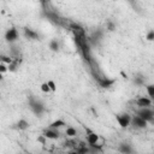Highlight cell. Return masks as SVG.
<instances>
[{"label": "cell", "instance_id": "30bf717a", "mask_svg": "<svg viewBox=\"0 0 154 154\" xmlns=\"http://www.w3.org/2000/svg\"><path fill=\"white\" fill-rule=\"evenodd\" d=\"M119 152L122 154H131L132 153V148L129 143H120L119 144Z\"/></svg>", "mask_w": 154, "mask_h": 154}, {"label": "cell", "instance_id": "7402d4cb", "mask_svg": "<svg viewBox=\"0 0 154 154\" xmlns=\"http://www.w3.org/2000/svg\"><path fill=\"white\" fill-rule=\"evenodd\" d=\"M6 71H7L6 65H5L4 63H1V64H0V72H1V73H4V72H6Z\"/></svg>", "mask_w": 154, "mask_h": 154}, {"label": "cell", "instance_id": "6da1fadb", "mask_svg": "<svg viewBox=\"0 0 154 154\" xmlns=\"http://www.w3.org/2000/svg\"><path fill=\"white\" fill-rule=\"evenodd\" d=\"M137 116H140L142 119H144L147 123H154V111L150 109L149 107L146 108H140L137 112Z\"/></svg>", "mask_w": 154, "mask_h": 154}, {"label": "cell", "instance_id": "9a60e30c", "mask_svg": "<svg viewBox=\"0 0 154 154\" xmlns=\"http://www.w3.org/2000/svg\"><path fill=\"white\" fill-rule=\"evenodd\" d=\"M49 48H51L53 52H57V51L59 49V43H58V41H57V40H52V41L49 42Z\"/></svg>", "mask_w": 154, "mask_h": 154}, {"label": "cell", "instance_id": "9c48e42d", "mask_svg": "<svg viewBox=\"0 0 154 154\" xmlns=\"http://www.w3.org/2000/svg\"><path fill=\"white\" fill-rule=\"evenodd\" d=\"M87 132H88V135H87V142H88V144L89 146L96 144L97 141H99V136L95 132H91L90 130H87Z\"/></svg>", "mask_w": 154, "mask_h": 154}, {"label": "cell", "instance_id": "ba28073f", "mask_svg": "<svg viewBox=\"0 0 154 154\" xmlns=\"http://www.w3.org/2000/svg\"><path fill=\"white\" fill-rule=\"evenodd\" d=\"M95 78H96V81L99 82L100 87H101V88H105V89L112 87L113 83H114V79H109V78H100V77H95Z\"/></svg>", "mask_w": 154, "mask_h": 154}, {"label": "cell", "instance_id": "ac0fdd59", "mask_svg": "<svg viewBox=\"0 0 154 154\" xmlns=\"http://www.w3.org/2000/svg\"><path fill=\"white\" fill-rule=\"evenodd\" d=\"M146 38H147V41H154V30H153V29L147 32Z\"/></svg>", "mask_w": 154, "mask_h": 154}, {"label": "cell", "instance_id": "d4e9b609", "mask_svg": "<svg viewBox=\"0 0 154 154\" xmlns=\"http://www.w3.org/2000/svg\"><path fill=\"white\" fill-rule=\"evenodd\" d=\"M108 30H109V31H112V30H114V25H113L112 23H109V24H108Z\"/></svg>", "mask_w": 154, "mask_h": 154}, {"label": "cell", "instance_id": "4fadbf2b", "mask_svg": "<svg viewBox=\"0 0 154 154\" xmlns=\"http://www.w3.org/2000/svg\"><path fill=\"white\" fill-rule=\"evenodd\" d=\"M17 128L19 130H26L29 128V123L25 120V119H19L18 123H17Z\"/></svg>", "mask_w": 154, "mask_h": 154}, {"label": "cell", "instance_id": "277c9868", "mask_svg": "<svg viewBox=\"0 0 154 154\" xmlns=\"http://www.w3.org/2000/svg\"><path fill=\"white\" fill-rule=\"evenodd\" d=\"M131 123H132V125L135 126V128H138V129H144L146 126H147V122L144 120V119H142L140 116H134L132 118H131Z\"/></svg>", "mask_w": 154, "mask_h": 154}, {"label": "cell", "instance_id": "d6986e66", "mask_svg": "<svg viewBox=\"0 0 154 154\" xmlns=\"http://www.w3.org/2000/svg\"><path fill=\"white\" fill-rule=\"evenodd\" d=\"M40 88H41V90H42L43 93H49V91H51V89H49V87H48V83H47V82H46V83H42Z\"/></svg>", "mask_w": 154, "mask_h": 154}, {"label": "cell", "instance_id": "7c38bea8", "mask_svg": "<svg viewBox=\"0 0 154 154\" xmlns=\"http://www.w3.org/2000/svg\"><path fill=\"white\" fill-rule=\"evenodd\" d=\"M64 125H65V122H64V120L57 119V120H54L53 123L49 124V128H52V129H59V128H61V126H64Z\"/></svg>", "mask_w": 154, "mask_h": 154}, {"label": "cell", "instance_id": "2e32d148", "mask_svg": "<svg viewBox=\"0 0 154 154\" xmlns=\"http://www.w3.org/2000/svg\"><path fill=\"white\" fill-rule=\"evenodd\" d=\"M146 89H147V94L150 96V99L154 96V84H148L147 87H146Z\"/></svg>", "mask_w": 154, "mask_h": 154}, {"label": "cell", "instance_id": "603a6c76", "mask_svg": "<svg viewBox=\"0 0 154 154\" xmlns=\"http://www.w3.org/2000/svg\"><path fill=\"white\" fill-rule=\"evenodd\" d=\"M75 144H76L75 141H67V142H66V146H67V147H75Z\"/></svg>", "mask_w": 154, "mask_h": 154}, {"label": "cell", "instance_id": "5b68a950", "mask_svg": "<svg viewBox=\"0 0 154 154\" xmlns=\"http://www.w3.org/2000/svg\"><path fill=\"white\" fill-rule=\"evenodd\" d=\"M5 38L7 42H14L17 38H18V31L16 28H11L6 31L5 34Z\"/></svg>", "mask_w": 154, "mask_h": 154}, {"label": "cell", "instance_id": "3957f363", "mask_svg": "<svg viewBox=\"0 0 154 154\" xmlns=\"http://www.w3.org/2000/svg\"><path fill=\"white\" fill-rule=\"evenodd\" d=\"M116 119L118 122V124L120 125V128H128L131 123V117L129 114H117L116 116Z\"/></svg>", "mask_w": 154, "mask_h": 154}, {"label": "cell", "instance_id": "e0dca14e", "mask_svg": "<svg viewBox=\"0 0 154 154\" xmlns=\"http://www.w3.org/2000/svg\"><path fill=\"white\" fill-rule=\"evenodd\" d=\"M0 59H1V61H2V63H6V64H8V65H10V64H12V63L14 61L12 58H10V57H7V55H1V57H0Z\"/></svg>", "mask_w": 154, "mask_h": 154}, {"label": "cell", "instance_id": "cb8c5ba5", "mask_svg": "<svg viewBox=\"0 0 154 154\" xmlns=\"http://www.w3.org/2000/svg\"><path fill=\"white\" fill-rule=\"evenodd\" d=\"M135 83H136V84H142L143 81H142L141 78H136V79H135Z\"/></svg>", "mask_w": 154, "mask_h": 154}, {"label": "cell", "instance_id": "52a82bcc", "mask_svg": "<svg viewBox=\"0 0 154 154\" xmlns=\"http://www.w3.org/2000/svg\"><path fill=\"white\" fill-rule=\"evenodd\" d=\"M136 103H137V106H138L140 108H146V107H150V105H152V99L142 96V97H138V99L136 100Z\"/></svg>", "mask_w": 154, "mask_h": 154}, {"label": "cell", "instance_id": "7a4b0ae2", "mask_svg": "<svg viewBox=\"0 0 154 154\" xmlns=\"http://www.w3.org/2000/svg\"><path fill=\"white\" fill-rule=\"evenodd\" d=\"M29 105H30L31 111H32L37 117H41V116L43 114V112H45V106H43V103H41V102H38V101H35V100H31V101L29 102Z\"/></svg>", "mask_w": 154, "mask_h": 154}, {"label": "cell", "instance_id": "484cf974", "mask_svg": "<svg viewBox=\"0 0 154 154\" xmlns=\"http://www.w3.org/2000/svg\"><path fill=\"white\" fill-rule=\"evenodd\" d=\"M69 154H79V153H78V152H77V150L75 149V150H72V152H70Z\"/></svg>", "mask_w": 154, "mask_h": 154}, {"label": "cell", "instance_id": "5bb4252c", "mask_svg": "<svg viewBox=\"0 0 154 154\" xmlns=\"http://www.w3.org/2000/svg\"><path fill=\"white\" fill-rule=\"evenodd\" d=\"M65 134H66L69 137H75V136L77 135V131H76V129H75V128H72V126H69V128L66 129Z\"/></svg>", "mask_w": 154, "mask_h": 154}, {"label": "cell", "instance_id": "8992f818", "mask_svg": "<svg viewBox=\"0 0 154 154\" xmlns=\"http://www.w3.org/2000/svg\"><path fill=\"white\" fill-rule=\"evenodd\" d=\"M43 135H45L48 140H57V138L60 136V134H59L58 129H52V128L46 129V130H45V132H43Z\"/></svg>", "mask_w": 154, "mask_h": 154}, {"label": "cell", "instance_id": "ffe728a7", "mask_svg": "<svg viewBox=\"0 0 154 154\" xmlns=\"http://www.w3.org/2000/svg\"><path fill=\"white\" fill-rule=\"evenodd\" d=\"M47 83H48V87H49L51 91H55L57 90V85H55V82L54 81H48Z\"/></svg>", "mask_w": 154, "mask_h": 154}, {"label": "cell", "instance_id": "8fae6325", "mask_svg": "<svg viewBox=\"0 0 154 154\" xmlns=\"http://www.w3.org/2000/svg\"><path fill=\"white\" fill-rule=\"evenodd\" d=\"M24 35H25L28 38H31V40H37V38H38L37 32H35L34 30H31V29H29V28H24Z\"/></svg>", "mask_w": 154, "mask_h": 154}, {"label": "cell", "instance_id": "44dd1931", "mask_svg": "<svg viewBox=\"0 0 154 154\" xmlns=\"http://www.w3.org/2000/svg\"><path fill=\"white\" fill-rule=\"evenodd\" d=\"M46 140H47V137L42 134V135H40L38 137H37V141L40 142V143H42V144H46Z\"/></svg>", "mask_w": 154, "mask_h": 154}]
</instances>
